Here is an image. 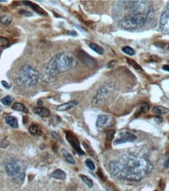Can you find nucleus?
<instances>
[{
	"label": "nucleus",
	"instance_id": "12",
	"mask_svg": "<svg viewBox=\"0 0 169 191\" xmlns=\"http://www.w3.org/2000/svg\"><path fill=\"white\" fill-rule=\"evenodd\" d=\"M78 104V102L76 100H71L70 102L65 103V104H63L61 105L58 106L57 108V110L58 111H68V110L71 109L74 107H75Z\"/></svg>",
	"mask_w": 169,
	"mask_h": 191
},
{
	"label": "nucleus",
	"instance_id": "27",
	"mask_svg": "<svg viewBox=\"0 0 169 191\" xmlns=\"http://www.w3.org/2000/svg\"><path fill=\"white\" fill-rule=\"evenodd\" d=\"M126 60H127L128 64H130L131 66H132V67H134L136 70H142L141 66L139 65V64H138L136 61H134L133 60H131V59H129V58H127Z\"/></svg>",
	"mask_w": 169,
	"mask_h": 191
},
{
	"label": "nucleus",
	"instance_id": "20",
	"mask_svg": "<svg viewBox=\"0 0 169 191\" xmlns=\"http://www.w3.org/2000/svg\"><path fill=\"white\" fill-rule=\"evenodd\" d=\"M89 47H90L91 49H92V50L95 51V53H97L99 54V55H103V54L104 53V48H103V47H101L100 45L94 43V42H89Z\"/></svg>",
	"mask_w": 169,
	"mask_h": 191
},
{
	"label": "nucleus",
	"instance_id": "2",
	"mask_svg": "<svg viewBox=\"0 0 169 191\" xmlns=\"http://www.w3.org/2000/svg\"><path fill=\"white\" fill-rule=\"evenodd\" d=\"M39 79V71L29 64L23 65L17 74V82L23 87H33L37 84Z\"/></svg>",
	"mask_w": 169,
	"mask_h": 191
},
{
	"label": "nucleus",
	"instance_id": "38",
	"mask_svg": "<svg viewBox=\"0 0 169 191\" xmlns=\"http://www.w3.org/2000/svg\"><path fill=\"white\" fill-rule=\"evenodd\" d=\"M163 70H166V71H168L169 72V65H164L162 67Z\"/></svg>",
	"mask_w": 169,
	"mask_h": 191
},
{
	"label": "nucleus",
	"instance_id": "18",
	"mask_svg": "<svg viewBox=\"0 0 169 191\" xmlns=\"http://www.w3.org/2000/svg\"><path fill=\"white\" fill-rule=\"evenodd\" d=\"M51 176L54 179H57V180H65L66 178V174L63 170L61 169H57L53 172L51 174Z\"/></svg>",
	"mask_w": 169,
	"mask_h": 191
},
{
	"label": "nucleus",
	"instance_id": "28",
	"mask_svg": "<svg viewBox=\"0 0 169 191\" xmlns=\"http://www.w3.org/2000/svg\"><path fill=\"white\" fill-rule=\"evenodd\" d=\"M1 102H2V104H3L4 105L10 106V104H12V102H13V98H12V96H5V97H3L1 100Z\"/></svg>",
	"mask_w": 169,
	"mask_h": 191
},
{
	"label": "nucleus",
	"instance_id": "35",
	"mask_svg": "<svg viewBox=\"0 0 169 191\" xmlns=\"http://www.w3.org/2000/svg\"><path fill=\"white\" fill-rule=\"evenodd\" d=\"M116 64H117V62H116L115 61H111L107 64V66L108 68H112V67H114Z\"/></svg>",
	"mask_w": 169,
	"mask_h": 191
},
{
	"label": "nucleus",
	"instance_id": "34",
	"mask_svg": "<svg viewBox=\"0 0 169 191\" xmlns=\"http://www.w3.org/2000/svg\"><path fill=\"white\" fill-rule=\"evenodd\" d=\"M9 143H10V142H9V141L5 140V139H4V140H2V142L0 143V146H1L2 148H6L7 146H8Z\"/></svg>",
	"mask_w": 169,
	"mask_h": 191
},
{
	"label": "nucleus",
	"instance_id": "23",
	"mask_svg": "<svg viewBox=\"0 0 169 191\" xmlns=\"http://www.w3.org/2000/svg\"><path fill=\"white\" fill-rule=\"evenodd\" d=\"M29 132L32 133V135H37V136H41L42 135V130H41L40 127L37 125H32L29 127Z\"/></svg>",
	"mask_w": 169,
	"mask_h": 191
},
{
	"label": "nucleus",
	"instance_id": "39",
	"mask_svg": "<svg viewBox=\"0 0 169 191\" xmlns=\"http://www.w3.org/2000/svg\"><path fill=\"white\" fill-rule=\"evenodd\" d=\"M168 165H169V158H167V159L166 160V161H165V167H166V168H167V167H168Z\"/></svg>",
	"mask_w": 169,
	"mask_h": 191
},
{
	"label": "nucleus",
	"instance_id": "3",
	"mask_svg": "<svg viewBox=\"0 0 169 191\" xmlns=\"http://www.w3.org/2000/svg\"><path fill=\"white\" fill-rule=\"evenodd\" d=\"M5 169L7 175L12 178L15 183H21L24 179V168L20 161L16 159H10L6 161L5 164Z\"/></svg>",
	"mask_w": 169,
	"mask_h": 191
},
{
	"label": "nucleus",
	"instance_id": "30",
	"mask_svg": "<svg viewBox=\"0 0 169 191\" xmlns=\"http://www.w3.org/2000/svg\"><path fill=\"white\" fill-rule=\"evenodd\" d=\"M86 164L90 170H95V164H94L92 161H91V160H89V159H87L86 161Z\"/></svg>",
	"mask_w": 169,
	"mask_h": 191
},
{
	"label": "nucleus",
	"instance_id": "31",
	"mask_svg": "<svg viewBox=\"0 0 169 191\" xmlns=\"http://www.w3.org/2000/svg\"><path fill=\"white\" fill-rule=\"evenodd\" d=\"M9 45V40L5 37L0 36V46L6 47Z\"/></svg>",
	"mask_w": 169,
	"mask_h": 191
},
{
	"label": "nucleus",
	"instance_id": "17",
	"mask_svg": "<svg viewBox=\"0 0 169 191\" xmlns=\"http://www.w3.org/2000/svg\"><path fill=\"white\" fill-rule=\"evenodd\" d=\"M23 3H24V5L27 6H30L31 8L35 10L37 14H42H42H45V12L43 11V10H42L39 6L36 5L35 3H33V2H28V1H23Z\"/></svg>",
	"mask_w": 169,
	"mask_h": 191
},
{
	"label": "nucleus",
	"instance_id": "11",
	"mask_svg": "<svg viewBox=\"0 0 169 191\" xmlns=\"http://www.w3.org/2000/svg\"><path fill=\"white\" fill-rule=\"evenodd\" d=\"M78 57L81 59V61L88 67H93L95 65V61H94V59L92 58L89 55H88L86 52L82 50L79 51Z\"/></svg>",
	"mask_w": 169,
	"mask_h": 191
},
{
	"label": "nucleus",
	"instance_id": "5",
	"mask_svg": "<svg viewBox=\"0 0 169 191\" xmlns=\"http://www.w3.org/2000/svg\"><path fill=\"white\" fill-rule=\"evenodd\" d=\"M53 58L60 72L69 70L74 67L76 64L74 57L68 53H60L54 56Z\"/></svg>",
	"mask_w": 169,
	"mask_h": 191
},
{
	"label": "nucleus",
	"instance_id": "10",
	"mask_svg": "<svg viewBox=\"0 0 169 191\" xmlns=\"http://www.w3.org/2000/svg\"><path fill=\"white\" fill-rule=\"evenodd\" d=\"M136 139V136L135 135L132 134L130 133H121L120 134V137L119 139H117V140L114 141V144H121V143H124V142H133Z\"/></svg>",
	"mask_w": 169,
	"mask_h": 191
},
{
	"label": "nucleus",
	"instance_id": "26",
	"mask_svg": "<svg viewBox=\"0 0 169 191\" xmlns=\"http://www.w3.org/2000/svg\"><path fill=\"white\" fill-rule=\"evenodd\" d=\"M80 177L82 180V181L86 183L88 186H89V187H92V186H93V182H92V180H91L90 178L86 176H84V175H80Z\"/></svg>",
	"mask_w": 169,
	"mask_h": 191
},
{
	"label": "nucleus",
	"instance_id": "22",
	"mask_svg": "<svg viewBox=\"0 0 169 191\" xmlns=\"http://www.w3.org/2000/svg\"><path fill=\"white\" fill-rule=\"evenodd\" d=\"M62 154H63V155H64L65 160L67 161V162H68L69 164H75V161H74V158L71 156V154H70L68 151H66L65 149H63Z\"/></svg>",
	"mask_w": 169,
	"mask_h": 191
},
{
	"label": "nucleus",
	"instance_id": "36",
	"mask_svg": "<svg viewBox=\"0 0 169 191\" xmlns=\"http://www.w3.org/2000/svg\"><path fill=\"white\" fill-rule=\"evenodd\" d=\"M150 61H154V62H159L161 61V59L158 57H156V56H152L150 57Z\"/></svg>",
	"mask_w": 169,
	"mask_h": 191
},
{
	"label": "nucleus",
	"instance_id": "15",
	"mask_svg": "<svg viewBox=\"0 0 169 191\" xmlns=\"http://www.w3.org/2000/svg\"><path fill=\"white\" fill-rule=\"evenodd\" d=\"M5 121L10 126H11L14 129H17L18 128V121L14 116L7 115L5 117Z\"/></svg>",
	"mask_w": 169,
	"mask_h": 191
},
{
	"label": "nucleus",
	"instance_id": "41",
	"mask_svg": "<svg viewBox=\"0 0 169 191\" xmlns=\"http://www.w3.org/2000/svg\"><path fill=\"white\" fill-rule=\"evenodd\" d=\"M165 10H167V11L169 12V3L167 4V6H166V9H165Z\"/></svg>",
	"mask_w": 169,
	"mask_h": 191
},
{
	"label": "nucleus",
	"instance_id": "24",
	"mask_svg": "<svg viewBox=\"0 0 169 191\" xmlns=\"http://www.w3.org/2000/svg\"><path fill=\"white\" fill-rule=\"evenodd\" d=\"M12 22V17L10 15L0 16V23L4 25H10Z\"/></svg>",
	"mask_w": 169,
	"mask_h": 191
},
{
	"label": "nucleus",
	"instance_id": "32",
	"mask_svg": "<svg viewBox=\"0 0 169 191\" xmlns=\"http://www.w3.org/2000/svg\"><path fill=\"white\" fill-rule=\"evenodd\" d=\"M114 134H115V131L114 130H110L107 133V139L108 141L113 140L114 137Z\"/></svg>",
	"mask_w": 169,
	"mask_h": 191
},
{
	"label": "nucleus",
	"instance_id": "25",
	"mask_svg": "<svg viewBox=\"0 0 169 191\" xmlns=\"http://www.w3.org/2000/svg\"><path fill=\"white\" fill-rule=\"evenodd\" d=\"M154 45L158 48H160L161 49H164V50H167L169 49V43L163 41H159V42H154Z\"/></svg>",
	"mask_w": 169,
	"mask_h": 191
},
{
	"label": "nucleus",
	"instance_id": "40",
	"mask_svg": "<svg viewBox=\"0 0 169 191\" xmlns=\"http://www.w3.org/2000/svg\"><path fill=\"white\" fill-rule=\"evenodd\" d=\"M67 33H68V34H71V35H74V36H75V35H77V33H76L75 32H67Z\"/></svg>",
	"mask_w": 169,
	"mask_h": 191
},
{
	"label": "nucleus",
	"instance_id": "37",
	"mask_svg": "<svg viewBox=\"0 0 169 191\" xmlns=\"http://www.w3.org/2000/svg\"><path fill=\"white\" fill-rule=\"evenodd\" d=\"M2 86H3L4 87L6 88V89H10V88L11 87V86H10V85H9L8 83L6 82V81H2Z\"/></svg>",
	"mask_w": 169,
	"mask_h": 191
},
{
	"label": "nucleus",
	"instance_id": "7",
	"mask_svg": "<svg viewBox=\"0 0 169 191\" xmlns=\"http://www.w3.org/2000/svg\"><path fill=\"white\" fill-rule=\"evenodd\" d=\"M114 86L112 83L107 82V83L103 84L97 90L95 95L94 96L93 99H92V104L94 106H98L103 104L106 98L114 90Z\"/></svg>",
	"mask_w": 169,
	"mask_h": 191
},
{
	"label": "nucleus",
	"instance_id": "16",
	"mask_svg": "<svg viewBox=\"0 0 169 191\" xmlns=\"http://www.w3.org/2000/svg\"><path fill=\"white\" fill-rule=\"evenodd\" d=\"M149 110H150V106L148 105L147 104H140L139 107H138L136 114H135V116H136V117H139V116H140L141 114L147 113L148 111H149Z\"/></svg>",
	"mask_w": 169,
	"mask_h": 191
},
{
	"label": "nucleus",
	"instance_id": "8",
	"mask_svg": "<svg viewBox=\"0 0 169 191\" xmlns=\"http://www.w3.org/2000/svg\"><path fill=\"white\" fill-rule=\"evenodd\" d=\"M66 138H67V141L70 143L72 147L75 150V151L79 155H85V152L82 151L80 146V142H79L78 139L74 136V134H73L71 132H67L66 133Z\"/></svg>",
	"mask_w": 169,
	"mask_h": 191
},
{
	"label": "nucleus",
	"instance_id": "6",
	"mask_svg": "<svg viewBox=\"0 0 169 191\" xmlns=\"http://www.w3.org/2000/svg\"><path fill=\"white\" fill-rule=\"evenodd\" d=\"M60 73L58 67L56 64L55 60L53 57L42 69V79L45 82H53Z\"/></svg>",
	"mask_w": 169,
	"mask_h": 191
},
{
	"label": "nucleus",
	"instance_id": "21",
	"mask_svg": "<svg viewBox=\"0 0 169 191\" xmlns=\"http://www.w3.org/2000/svg\"><path fill=\"white\" fill-rule=\"evenodd\" d=\"M12 108H13V110H15V111H22V112L24 113L28 112L27 107L23 105V104H21V103H15V104H13Z\"/></svg>",
	"mask_w": 169,
	"mask_h": 191
},
{
	"label": "nucleus",
	"instance_id": "29",
	"mask_svg": "<svg viewBox=\"0 0 169 191\" xmlns=\"http://www.w3.org/2000/svg\"><path fill=\"white\" fill-rule=\"evenodd\" d=\"M121 50H122V52H124L125 53L128 54V55L129 56H132L135 54L134 49L131 48L130 46H124L122 49H121Z\"/></svg>",
	"mask_w": 169,
	"mask_h": 191
},
{
	"label": "nucleus",
	"instance_id": "19",
	"mask_svg": "<svg viewBox=\"0 0 169 191\" xmlns=\"http://www.w3.org/2000/svg\"><path fill=\"white\" fill-rule=\"evenodd\" d=\"M152 111L156 114H165L169 112V110L166 107H161V106H155L153 107Z\"/></svg>",
	"mask_w": 169,
	"mask_h": 191
},
{
	"label": "nucleus",
	"instance_id": "1",
	"mask_svg": "<svg viewBox=\"0 0 169 191\" xmlns=\"http://www.w3.org/2000/svg\"><path fill=\"white\" fill-rule=\"evenodd\" d=\"M153 169L146 160L137 157H126L121 161H114L110 164V171L113 176L132 181H139L146 177Z\"/></svg>",
	"mask_w": 169,
	"mask_h": 191
},
{
	"label": "nucleus",
	"instance_id": "13",
	"mask_svg": "<svg viewBox=\"0 0 169 191\" xmlns=\"http://www.w3.org/2000/svg\"><path fill=\"white\" fill-rule=\"evenodd\" d=\"M111 117L109 115H99L96 121V126L98 128H104L109 123Z\"/></svg>",
	"mask_w": 169,
	"mask_h": 191
},
{
	"label": "nucleus",
	"instance_id": "9",
	"mask_svg": "<svg viewBox=\"0 0 169 191\" xmlns=\"http://www.w3.org/2000/svg\"><path fill=\"white\" fill-rule=\"evenodd\" d=\"M160 28L163 33H169V12L164 10L160 19Z\"/></svg>",
	"mask_w": 169,
	"mask_h": 191
},
{
	"label": "nucleus",
	"instance_id": "14",
	"mask_svg": "<svg viewBox=\"0 0 169 191\" xmlns=\"http://www.w3.org/2000/svg\"><path fill=\"white\" fill-rule=\"evenodd\" d=\"M33 111L35 113V114H38V115L42 116V117H49V114H50V112H49V110L46 109V108H45V107H35Z\"/></svg>",
	"mask_w": 169,
	"mask_h": 191
},
{
	"label": "nucleus",
	"instance_id": "4",
	"mask_svg": "<svg viewBox=\"0 0 169 191\" xmlns=\"http://www.w3.org/2000/svg\"><path fill=\"white\" fill-rule=\"evenodd\" d=\"M146 20L147 16L140 14H131L120 20L119 26L124 30H135L145 25Z\"/></svg>",
	"mask_w": 169,
	"mask_h": 191
},
{
	"label": "nucleus",
	"instance_id": "33",
	"mask_svg": "<svg viewBox=\"0 0 169 191\" xmlns=\"http://www.w3.org/2000/svg\"><path fill=\"white\" fill-rule=\"evenodd\" d=\"M20 13L21 14H23V16H26V17H32V16L33 15L32 12L27 11V10H21L20 11Z\"/></svg>",
	"mask_w": 169,
	"mask_h": 191
}]
</instances>
